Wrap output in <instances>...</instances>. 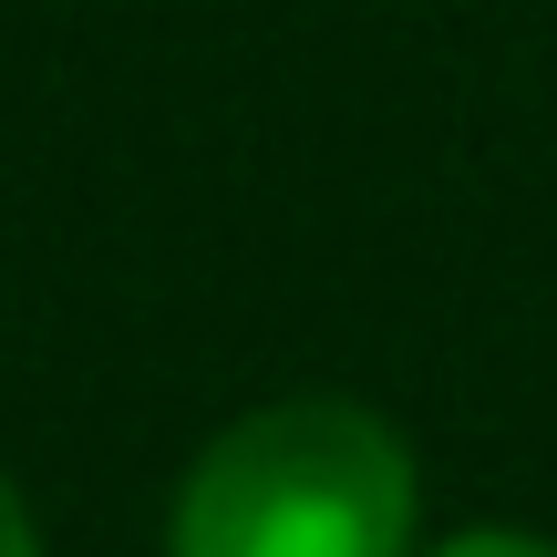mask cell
<instances>
[{
  "label": "cell",
  "instance_id": "1",
  "mask_svg": "<svg viewBox=\"0 0 557 557\" xmlns=\"http://www.w3.org/2000/svg\"><path fill=\"white\" fill-rule=\"evenodd\" d=\"M413 547V455L382 413L299 393L238 413L176 485L165 557H403Z\"/></svg>",
  "mask_w": 557,
  "mask_h": 557
},
{
  "label": "cell",
  "instance_id": "2",
  "mask_svg": "<svg viewBox=\"0 0 557 557\" xmlns=\"http://www.w3.org/2000/svg\"><path fill=\"white\" fill-rule=\"evenodd\" d=\"M0 557H41V527H32V506H21L11 475H0Z\"/></svg>",
  "mask_w": 557,
  "mask_h": 557
},
{
  "label": "cell",
  "instance_id": "3",
  "mask_svg": "<svg viewBox=\"0 0 557 557\" xmlns=\"http://www.w3.org/2000/svg\"><path fill=\"white\" fill-rule=\"evenodd\" d=\"M434 557H557L537 537H506V527H485V537H455V547H434Z\"/></svg>",
  "mask_w": 557,
  "mask_h": 557
}]
</instances>
